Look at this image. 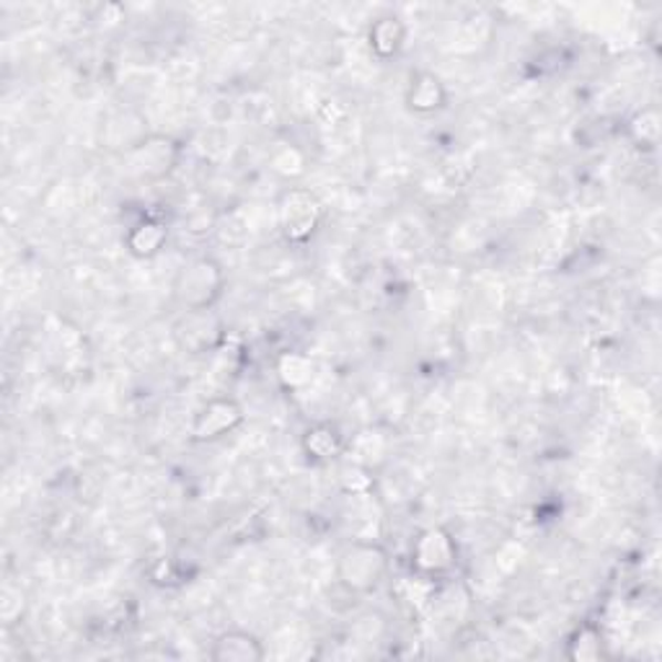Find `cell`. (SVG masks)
Masks as SVG:
<instances>
[{"mask_svg":"<svg viewBox=\"0 0 662 662\" xmlns=\"http://www.w3.org/2000/svg\"><path fill=\"white\" fill-rule=\"evenodd\" d=\"M391 557L379 541H352L337 557V582L350 596H371L386 582Z\"/></svg>","mask_w":662,"mask_h":662,"instance_id":"obj_1","label":"cell"},{"mask_svg":"<svg viewBox=\"0 0 662 662\" xmlns=\"http://www.w3.org/2000/svg\"><path fill=\"white\" fill-rule=\"evenodd\" d=\"M226 290V269L215 257H195L176 272L174 300L182 311L215 308Z\"/></svg>","mask_w":662,"mask_h":662,"instance_id":"obj_2","label":"cell"},{"mask_svg":"<svg viewBox=\"0 0 662 662\" xmlns=\"http://www.w3.org/2000/svg\"><path fill=\"white\" fill-rule=\"evenodd\" d=\"M323 223V205L311 189L290 187L277 203V228L285 241L303 246L319 234Z\"/></svg>","mask_w":662,"mask_h":662,"instance_id":"obj_3","label":"cell"},{"mask_svg":"<svg viewBox=\"0 0 662 662\" xmlns=\"http://www.w3.org/2000/svg\"><path fill=\"white\" fill-rule=\"evenodd\" d=\"M174 342L182 352L192 358L218 352L228 337V327L215 308H199V311H182L174 321Z\"/></svg>","mask_w":662,"mask_h":662,"instance_id":"obj_4","label":"cell"},{"mask_svg":"<svg viewBox=\"0 0 662 662\" xmlns=\"http://www.w3.org/2000/svg\"><path fill=\"white\" fill-rule=\"evenodd\" d=\"M182 161V145L172 135L151 133L125 153L127 172L141 182H164Z\"/></svg>","mask_w":662,"mask_h":662,"instance_id":"obj_5","label":"cell"},{"mask_svg":"<svg viewBox=\"0 0 662 662\" xmlns=\"http://www.w3.org/2000/svg\"><path fill=\"white\" fill-rule=\"evenodd\" d=\"M458 565V544L448 528L430 526L414 538L412 567L425 580H441Z\"/></svg>","mask_w":662,"mask_h":662,"instance_id":"obj_6","label":"cell"},{"mask_svg":"<svg viewBox=\"0 0 662 662\" xmlns=\"http://www.w3.org/2000/svg\"><path fill=\"white\" fill-rule=\"evenodd\" d=\"M246 412L234 396H215L195 412L189 427L192 443H218L244 425Z\"/></svg>","mask_w":662,"mask_h":662,"instance_id":"obj_7","label":"cell"},{"mask_svg":"<svg viewBox=\"0 0 662 662\" xmlns=\"http://www.w3.org/2000/svg\"><path fill=\"white\" fill-rule=\"evenodd\" d=\"M404 104L410 112L427 117V114H435L448 106V89H445L441 75H435L433 71H417L412 73L410 83H406Z\"/></svg>","mask_w":662,"mask_h":662,"instance_id":"obj_8","label":"cell"},{"mask_svg":"<svg viewBox=\"0 0 662 662\" xmlns=\"http://www.w3.org/2000/svg\"><path fill=\"white\" fill-rule=\"evenodd\" d=\"M210 658L215 662H261L267 658V650L261 639L251 631L228 629L215 637Z\"/></svg>","mask_w":662,"mask_h":662,"instance_id":"obj_9","label":"cell"},{"mask_svg":"<svg viewBox=\"0 0 662 662\" xmlns=\"http://www.w3.org/2000/svg\"><path fill=\"white\" fill-rule=\"evenodd\" d=\"M348 443L350 441L340 433V427L331 425V422H313L303 433V437H300V448H303L308 458L319 461V464L344 456V453H348Z\"/></svg>","mask_w":662,"mask_h":662,"instance_id":"obj_10","label":"cell"},{"mask_svg":"<svg viewBox=\"0 0 662 662\" xmlns=\"http://www.w3.org/2000/svg\"><path fill=\"white\" fill-rule=\"evenodd\" d=\"M168 226L161 218L137 220L125 236V249L135 259H153L166 249Z\"/></svg>","mask_w":662,"mask_h":662,"instance_id":"obj_11","label":"cell"},{"mask_svg":"<svg viewBox=\"0 0 662 662\" xmlns=\"http://www.w3.org/2000/svg\"><path fill=\"white\" fill-rule=\"evenodd\" d=\"M368 44H371V52L379 60L396 58L406 44V24L394 13L379 17L368 29Z\"/></svg>","mask_w":662,"mask_h":662,"instance_id":"obj_12","label":"cell"},{"mask_svg":"<svg viewBox=\"0 0 662 662\" xmlns=\"http://www.w3.org/2000/svg\"><path fill=\"white\" fill-rule=\"evenodd\" d=\"M567 658L575 662H598L606 658V639L596 623H582L567 642Z\"/></svg>","mask_w":662,"mask_h":662,"instance_id":"obj_13","label":"cell"},{"mask_svg":"<svg viewBox=\"0 0 662 662\" xmlns=\"http://www.w3.org/2000/svg\"><path fill=\"white\" fill-rule=\"evenodd\" d=\"M627 135L629 141L634 143V148L652 153L658 151L660 145V112L658 106H647V110H639L634 117L627 122Z\"/></svg>","mask_w":662,"mask_h":662,"instance_id":"obj_14","label":"cell"},{"mask_svg":"<svg viewBox=\"0 0 662 662\" xmlns=\"http://www.w3.org/2000/svg\"><path fill=\"white\" fill-rule=\"evenodd\" d=\"M277 379L290 391L306 389L316 379V363L303 352H282L277 358Z\"/></svg>","mask_w":662,"mask_h":662,"instance_id":"obj_15","label":"cell"},{"mask_svg":"<svg viewBox=\"0 0 662 662\" xmlns=\"http://www.w3.org/2000/svg\"><path fill=\"white\" fill-rule=\"evenodd\" d=\"M269 164H272L275 172L285 176V179H296V176L306 172L303 151H298L296 145H290V143L277 145V148L272 151V156H269Z\"/></svg>","mask_w":662,"mask_h":662,"instance_id":"obj_16","label":"cell"},{"mask_svg":"<svg viewBox=\"0 0 662 662\" xmlns=\"http://www.w3.org/2000/svg\"><path fill=\"white\" fill-rule=\"evenodd\" d=\"M340 484L348 495H368L373 487V476L371 468L363 464H350L340 472Z\"/></svg>","mask_w":662,"mask_h":662,"instance_id":"obj_17","label":"cell"}]
</instances>
